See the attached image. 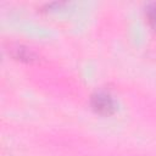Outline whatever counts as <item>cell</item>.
Returning a JSON list of instances; mask_svg holds the SVG:
<instances>
[{"mask_svg":"<svg viewBox=\"0 0 156 156\" xmlns=\"http://www.w3.org/2000/svg\"><path fill=\"white\" fill-rule=\"evenodd\" d=\"M6 51L13 60L20 61V62L33 63L38 60L37 54L32 49L20 43H9L6 45Z\"/></svg>","mask_w":156,"mask_h":156,"instance_id":"6da1fadb","label":"cell"},{"mask_svg":"<svg viewBox=\"0 0 156 156\" xmlns=\"http://www.w3.org/2000/svg\"><path fill=\"white\" fill-rule=\"evenodd\" d=\"M91 107L95 112L104 116H108L115 111V105L112 99L110 98V95L105 93H98L91 96Z\"/></svg>","mask_w":156,"mask_h":156,"instance_id":"7a4b0ae2","label":"cell"},{"mask_svg":"<svg viewBox=\"0 0 156 156\" xmlns=\"http://www.w3.org/2000/svg\"><path fill=\"white\" fill-rule=\"evenodd\" d=\"M147 17H149V22H150L151 27L156 32V5H152L151 7H149V10H147Z\"/></svg>","mask_w":156,"mask_h":156,"instance_id":"3957f363","label":"cell"}]
</instances>
